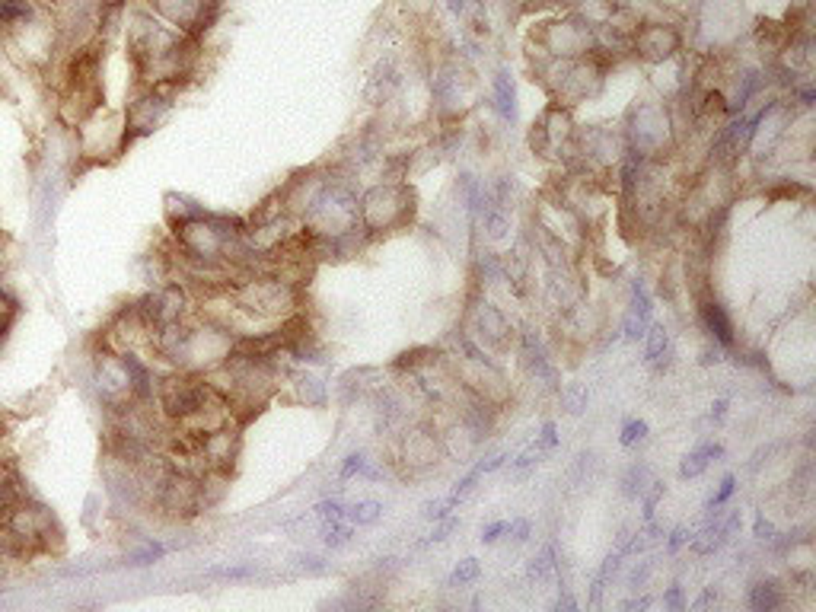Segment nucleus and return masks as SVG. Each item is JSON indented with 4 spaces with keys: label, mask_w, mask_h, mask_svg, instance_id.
<instances>
[{
    "label": "nucleus",
    "mask_w": 816,
    "mask_h": 612,
    "mask_svg": "<svg viewBox=\"0 0 816 612\" xmlns=\"http://www.w3.org/2000/svg\"><path fill=\"white\" fill-rule=\"evenodd\" d=\"M357 217H361V230L367 236H379V233H392L399 227L412 224L415 217V191L405 182H379L370 191H363V198L357 201Z\"/></svg>",
    "instance_id": "1"
},
{
    "label": "nucleus",
    "mask_w": 816,
    "mask_h": 612,
    "mask_svg": "<svg viewBox=\"0 0 816 612\" xmlns=\"http://www.w3.org/2000/svg\"><path fill=\"white\" fill-rule=\"evenodd\" d=\"M670 141H673V124H670L667 112L660 106H638L635 112H632L628 137H625L632 153H638L641 160L660 157Z\"/></svg>",
    "instance_id": "2"
},
{
    "label": "nucleus",
    "mask_w": 816,
    "mask_h": 612,
    "mask_svg": "<svg viewBox=\"0 0 816 612\" xmlns=\"http://www.w3.org/2000/svg\"><path fill=\"white\" fill-rule=\"evenodd\" d=\"M529 144L539 157H561V150L571 153V144H574V128H571V112L568 106H552L542 112L536 124H533V134H529Z\"/></svg>",
    "instance_id": "3"
},
{
    "label": "nucleus",
    "mask_w": 816,
    "mask_h": 612,
    "mask_svg": "<svg viewBox=\"0 0 816 612\" xmlns=\"http://www.w3.org/2000/svg\"><path fill=\"white\" fill-rule=\"evenodd\" d=\"M628 48L635 51L641 61H667L683 48V32L676 26L663 23V19H647V23L635 26Z\"/></svg>",
    "instance_id": "4"
},
{
    "label": "nucleus",
    "mask_w": 816,
    "mask_h": 612,
    "mask_svg": "<svg viewBox=\"0 0 816 612\" xmlns=\"http://www.w3.org/2000/svg\"><path fill=\"white\" fill-rule=\"evenodd\" d=\"M444 456V437L428 424L408 428L399 440V459L408 472H428L440 463Z\"/></svg>",
    "instance_id": "5"
},
{
    "label": "nucleus",
    "mask_w": 816,
    "mask_h": 612,
    "mask_svg": "<svg viewBox=\"0 0 816 612\" xmlns=\"http://www.w3.org/2000/svg\"><path fill=\"white\" fill-rule=\"evenodd\" d=\"M472 329H475V338L482 341V345L495 347V351L511 347V341H513L511 323H507L501 309H495L491 303H482L475 309V325H472Z\"/></svg>",
    "instance_id": "6"
},
{
    "label": "nucleus",
    "mask_w": 816,
    "mask_h": 612,
    "mask_svg": "<svg viewBox=\"0 0 816 612\" xmlns=\"http://www.w3.org/2000/svg\"><path fill=\"white\" fill-rule=\"evenodd\" d=\"M647 325H651V297H647L644 284L635 281V287H632V303H628L625 323H622V332H625V338H644Z\"/></svg>",
    "instance_id": "7"
},
{
    "label": "nucleus",
    "mask_w": 816,
    "mask_h": 612,
    "mask_svg": "<svg viewBox=\"0 0 816 612\" xmlns=\"http://www.w3.org/2000/svg\"><path fill=\"white\" fill-rule=\"evenodd\" d=\"M699 316H701V325H705V332H708L714 341H721V345H734V323H730V316H727V309L721 303H717L714 297H705L699 303Z\"/></svg>",
    "instance_id": "8"
},
{
    "label": "nucleus",
    "mask_w": 816,
    "mask_h": 612,
    "mask_svg": "<svg viewBox=\"0 0 816 612\" xmlns=\"http://www.w3.org/2000/svg\"><path fill=\"white\" fill-rule=\"evenodd\" d=\"M169 108V99L166 96H160L157 90H150L144 99H137L131 106V115H128V124H131L137 134L144 131H153V124L163 118V112Z\"/></svg>",
    "instance_id": "9"
},
{
    "label": "nucleus",
    "mask_w": 816,
    "mask_h": 612,
    "mask_svg": "<svg viewBox=\"0 0 816 612\" xmlns=\"http://www.w3.org/2000/svg\"><path fill=\"white\" fill-rule=\"evenodd\" d=\"M644 341H647V347H644V361L654 367V370H663V367L670 364V357H673V341H670L667 329L663 325H647V332H644Z\"/></svg>",
    "instance_id": "10"
},
{
    "label": "nucleus",
    "mask_w": 816,
    "mask_h": 612,
    "mask_svg": "<svg viewBox=\"0 0 816 612\" xmlns=\"http://www.w3.org/2000/svg\"><path fill=\"white\" fill-rule=\"evenodd\" d=\"M724 456V447L721 443H701V447H695L692 453L683 456V463H679V479H699L701 472L711 466V459H721Z\"/></svg>",
    "instance_id": "11"
},
{
    "label": "nucleus",
    "mask_w": 816,
    "mask_h": 612,
    "mask_svg": "<svg viewBox=\"0 0 816 612\" xmlns=\"http://www.w3.org/2000/svg\"><path fill=\"white\" fill-rule=\"evenodd\" d=\"M495 106H497L504 122H513V118H517V90H513V80L507 70H497V77H495Z\"/></svg>",
    "instance_id": "12"
},
{
    "label": "nucleus",
    "mask_w": 816,
    "mask_h": 612,
    "mask_svg": "<svg viewBox=\"0 0 816 612\" xmlns=\"http://www.w3.org/2000/svg\"><path fill=\"white\" fill-rule=\"evenodd\" d=\"M781 603H784V596H781V587H778L775 580H759V584H752V590H750V606L752 609L772 612V609H778Z\"/></svg>",
    "instance_id": "13"
},
{
    "label": "nucleus",
    "mask_w": 816,
    "mask_h": 612,
    "mask_svg": "<svg viewBox=\"0 0 816 612\" xmlns=\"http://www.w3.org/2000/svg\"><path fill=\"white\" fill-rule=\"evenodd\" d=\"M654 481V472H651V466H644V463H635L632 469L625 472V479H622V485H625V495L628 497H641L644 491H647V485Z\"/></svg>",
    "instance_id": "14"
},
{
    "label": "nucleus",
    "mask_w": 816,
    "mask_h": 612,
    "mask_svg": "<svg viewBox=\"0 0 816 612\" xmlns=\"http://www.w3.org/2000/svg\"><path fill=\"white\" fill-rule=\"evenodd\" d=\"M345 517L354 526H370V523H377L383 517V504L379 501H357V504H351L345 510Z\"/></svg>",
    "instance_id": "15"
},
{
    "label": "nucleus",
    "mask_w": 816,
    "mask_h": 612,
    "mask_svg": "<svg viewBox=\"0 0 816 612\" xmlns=\"http://www.w3.org/2000/svg\"><path fill=\"white\" fill-rule=\"evenodd\" d=\"M587 402H590V389L584 383H571V386L561 389V408L568 414H580L587 408Z\"/></svg>",
    "instance_id": "16"
},
{
    "label": "nucleus",
    "mask_w": 816,
    "mask_h": 612,
    "mask_svg": "<svg viewBox=\"0 0 816 612\" xmlns=\"http://www.w3.org/2000/svg\"><path fill=\"white\" fill-rule=\"evenodd\" d=\"M507 230H511V220H507V214H504V207L488 204L485 207V233H488V240H504V236H507Z\"/></svg>",
    "instance_id": "17"
},
{
    "label": "nucleus",
    "mask_w": 816,
    "mask_h": 612,
    "mask_svg": "<svg viewBox=\"0 0 816 612\" xmlns=\"http://www.w3.org/2000/svg\"><path fill=\"white\" fill-rule=\"evenodd\" d=\"M552 571H555V548H552V546H545L542 552H539L536 558L529 562L526 577H529V580H545Z\"/></svg>",
    "instance_id": "18"
},
{
    "label": "nucleus",
    "mask_w": 816,
    "mask_h": 612,
    "mask_svg": "<svg viewBox=\"0 0 816 612\" xmlns=\"http://www.w3.org/2000/svg\"><path fill=\"white\" fill-rule=\"evenodd\" d=\"M618 443L628 450L641 447V443H647V421H625L622 424V434H618Z\"/></svg>",
    "instance_id": "19"
},
{
    "label": "nucleus",
    "mask_w": 816,
    "mask_h": 612,
    "mask_svg": "<svg viewBox=\"0 0 816 612\" xmlns=\"http://www.w3.org/2000/svg\"><path fill=\"white\" fill-rule=\"evenodd\" d=\"M478 574H482V564H478L475 558H462V562L456 564V571H453V577H450V584H453V587H466V584L478 580Z\"/></svg>",
    "instance_id": "20"
},
{
    "label": "nucleus",
    "mask_w": 816,
    "mask_h": 612,
    "mask_svg": "<svg viewBox=\"0 0 816 612\" xmlns=\"http://www.w3.org/2000/svg\"><path fill=\"white\" fill-rule=\"evenodd\" d=\"M29 13V3L26 0H0V26H13L17 19H23Z\"/></svg>",
    "instance_id": "21"
},
{
    "label": "nucleus",
    "mask_w": 816,
    "mask_h": 612,
    "mask_svg": "<svg viewBox=\"0 0 816 612\" xmlns=\"http://www.w3.org/2000/svg\"><path fill=\"white\" fill-rule=\"evenodd\" d=\"M542 453H545V450H539L536 443H533V447H529V450H523V453H520L517 459H513V463H511V472H513V475H523V472H526V469H533V466L539 463V456H542Z\"/></svg>",
    "instance_id": "22"
},
{
    "label": "nucleus",
    "mask_w": 816,
    "mask_h": 612,
    "mask_svg": "<svg viewBox=\"0 0 816 612\" xmlns=\"http://www.w3.org/2000/svg\"><path fill=\"white\" fill-rule=\"evenodd\" d=\"M325 542H329L332 548L348 546V542H351V526H341V520L325 523Z\"/></svg>",
    "instance_id": "23"
},
{
    "label": "nucleus",
    "mask_w": 816,
    "mask_h": 612,
    "mask_svg": "<svg viewBox=\"0 0 816 612\" xmlns=\"http://www.w3.org/2000/svg\"><path fill=\"white\" fill-rule=\"evenodd\" d=\"M504 533H507V539H511L513 546H523V542L529 539V533H533V523L523 520V517H517V520L507 523V530H504Z\"/></svg>",
    "instance_id": "24"
},
{
    "label": "nucleus",
    "mask_w": 816,
    "mask_h": 612,
    "mask_svg": "<svg viewBox=\"0 0 816 612\" xmlns=\"http://www.w3.org/2000/svg\"><path fill=\"white\" fill-rule=\"evenodd\" d=\"M316 513H319L325 523H335L345 517V507H341V501H322V504L316 507Z\"/></svg>",
    "instance_id": "25"
},
{
    "label": "nucleus",
    "mask_w": 816,
    "mask_h": 612,
    "mask_svg": "<svg viewBox=\"0 0 816 612\" xmlns=\"http://www.w3.org/2000/svg\"><path fill=\"white\" fill-rule=\"evenodd\" d=\"M734 491H737V479H734V475H724V481H721V488H717V495L708 501V507H711V510H714V507H721V504H724V501H727V497L734 495Z\"/></svg>",
    "instance_id": "26"
},
{
    "label": "nucleus",
    "mask_w": 816,
    "mask_h": 612,
    "mask_svg": "<svg viewBox=\"0 0 816 612\" xmlns=\"http://www.w3.org/2000/svg\"><path fill=\"white\" fill-rule=\"evenodd\" d=\"M367 469V459H363V453H351L345 459V466H341V479H351V475H361V472Z\"/></svg>",
    "instance_id": "27"
},
{
    "label": "nucleus",
    "mask_w": 816,
    "mask_h": 612,
    "mask_svg": "<svg viewBox=\"0 0 816 612\" xmlns=\"http://www.w3.org/2000/svg\"><path fill=\"white\" fill-rule=\"evenodd\" d=\"M504 530H507V523H504V520H495V523H488L485 530H482V542H485V546H495L497 539H501V536H504Z\"/></svg>",
    "instance_id": "28"
},
{
    "label": "nucleus",
    "mask_w": 816,
    "mask_h": 612,
    "mask_svg": "<svg viewBox=\"0 0 816 612\" xmlns=\"http://www.w3.org/2000/svg\"><path fill=\"white\" fill-rule=\"evenodd\" d=\"M555 443H558V437H555V424L549 421V424L542 428V434L536 437V447H539V450H552Z\"/></svg>",
    "instance_id": "29"
},
{
    "label": "nucleus",
    "mask_w": 816,
    "mask_h": 612,
    "mask_svg": "<svg viewBox=\"0 0 816 612\" xmlns=\"http://www.w3.org/2000/svg\"><path fill=\"white\" fill-rule=\"evenodd\" d=\"M717 603H721V593L714 587H705V593L692 603V609H708V606H717Z\"/></svg>",
    "instance_id": "30"
},
{
    "label": "nucleus",
    "mask_w": 816,
    "mask_h": 612,
    "mask_svg": "<svg viewBox=\"0 0 816 612\" xmlns=\"http://www.w3.org/2000/svg\"><path fill=\"white\" fill-rule=\"evenodd\" d=\"M453 530H459V520H456V517H450L444 526H437V530H434L430 542H444V539H450V533H453Z\"/></svg>",
    "instance_id": "31"
},
{
    "label": "nucleus",
    "mask_w": 816,
    "mask_h": 612,
    "mask_svg": "<svg viewBox=\"0 0 816 612\" xmlns=\"http://www.w3.org/2000/svg\"><path fill=\"white\" fill-rule=\"evenodd\" d=\"M663 606H670V609H683V587H679V584H673V587L667 590Z\"/></svg>",
    "instance_id": "32"
},
{
    "label": "nucleus",
    "mask_w": 816,
    "mask_h": 612,
    "mask_svg": "<svg viewBox=\"0 0 816 612\" xmlns=\"http://www.w3.org/2000/svg\"><path fill=\"white\" fill-rule=\"evenodd\" d=\"M756 536L759 539H775V526H772V523H768L762 513L756 517Z\"/></svg>",
    "instance_id": "33"
},
{
    "label": "nucleus",
    "mask_w": 816,
    "mask_h": 612,
    "mask_svg": "<svg viewBox=\"0 0 816 612\" xmlns=\"http://www.w3.org/2000/svg\"><path fill=\"white\" fill-rule=\"evenodd\" d=\"M692 539V533L685 530V526H679V530H673V536H670V552H676L683 542H689Z\"/></svg>",
    "instance_id": "34"
},
{
    "label": "nucleus",
    "mask_w": 816,
    "mask_h": 612,
    "mask_svg": "<svg viewBox=\"0 0 816 612\" xmlns=\"http://www.w3.org/2000/svg\"><path fill=\"white\" fill-rule=\"evenodd\" d=\"M647 574H651V564H641V571L635 568V571H632V587H635V590H638V587H644Z\"/></svg>",
    "instance_id": "35"
},
{
    "label": "nucleus",
    "mask_w": 816,
    "mask_h": 612,
    "mask_svg": "<svg viewBox=\"0 0 816 612\" xmlns=\"http://www.w3.org/2000/svg\"><path fill=\"white\" fill-rule=\"evenodd\" d=\"M724 414H727V399H717L714 405H711V418H714V421H724Z\"/></svg>",
    "instance_id": "36"
},
{
    "label": "nucleus",
    "mask_w": 816,
    "mask_h": 612,
    "mask_svg": "<svg viewBox=\"0 0 816 612\" xmlns=\"http://www.w3.org/2000/svg\"><path fill=\"white\" fill-rule=\"evenodd\" d=\"M651 603V600H628L625 603V609H644V606Z\"/></svg>",
    "instance_id": "37"
},
{
    "label": "nucleus",
    "mask_w": 816,
    "mask_h": 612,
    "mask_svg": "<svg viewBox=\"0 0 816 612\" xmlns=\"http://www.w3.org/2000/svg\"><path fill=\"white\" fill-rule=\"evenodd\" d=\"M106 3H118V0H106Z\"/></svg>",
    "instance_id": "38"
}]
</instances>
